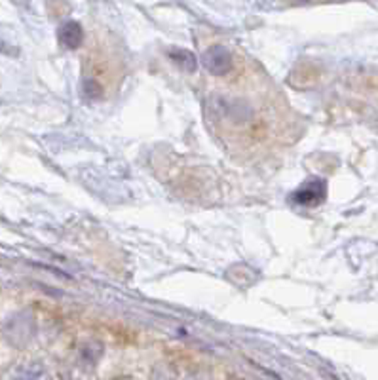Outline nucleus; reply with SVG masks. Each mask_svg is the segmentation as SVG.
Instances as JSON below:
<instances>
[{
	"label": "nucleus",
	"mask_w": 378,
	"mask_h": 380,
	"mask_svg": "<svg viewBox=\"0 0 378 380\" xmlns=\"http://www.w3.org/2000/svg\"><path fill=\"white\" fill-rule=\"evenodd\" d=\"M167 55H170V59L175 63L177 67H181L183 71H187V73H194L196 71V55L190 52V50H184V48H173L167 52Z\"/></svg>",
	"instance_id": "nucleus-4"
},
{
	"label": "nucleus",
	"mask_w": 378,
	"mask_h": 380,
	"mask_svg": "<svg viewBox=\"0 0 378 380\" xmlns=\"http://www.w3.org/2000/svg\"><path fill=\"white\" fill-rule=\"evenodd\" d=\"M234 54L226 46H213L203 54V67L211 76H228L234 71Z\"/></svg>",
	"instance_id": "nucleus-1"
},
{
	"label": "nucleus",
	"mask_w": 378,
	"mask_h": 380,
	"mask_svg": "<svg viewBox=\"0 0 378 380\" xmlns=\"http://www.w3.org/2000/svg\"><path fill=\"white\" fill-rule=\"evenodd\" d=\"M57 38H59V44H61L63 48H78L80 44L84 42V29L76 21H67V23H63L59 27Z\"/></svg>",
	"instance_id": "nucleus-3"
},
{
	"label": "nucleus",
	"mask_w": 378,
	"mask_h": 380,
	"mask_svg": "<svg viewBox=\"0 0 378 380\" xmlns=\"http://www.w3.org/2000/svg\"><path fill=\"white\" fill-rule=\"evenodd\" d=\"M325 196H327V183L324 179H312V181H306L300 188H297L291 200L295 204L312 207V205L321 204Z\"/></svg>",
	"instance_id": "nucleus-2"
}]
</instances>
